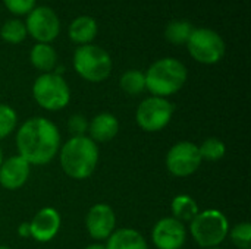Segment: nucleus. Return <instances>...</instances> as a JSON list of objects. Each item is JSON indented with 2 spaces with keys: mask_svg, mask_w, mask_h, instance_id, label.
I'll list each match as a JSON object with an SVG mask.
<instances>
[{
  "mask_svg": "<svg viewBox=\"0 0 251 249\" xmlns=\"http://www.w3.org/2000/svg\"><path fill=\"white\" fill-rule=\"evenodd\" d=\"M16 148L18 156L29 164H47L60 150V132L51 120L31 117L16 132Z\"/></svg>",
  "mask_w": 251,
  "mask_h": 249,
  "instance_id": "nucleus-1",
  "label": "nucleus"
},
{
  "mask_svg": "<svg viewBox=\"0 0 251 249\" xmlns=\"http://www.w3.org/2000/svg\"><path fill=\"white\" fill-rule=\"evenodd\" d=\"M60 166L63 172L75 179L84 181L90 178L99 163V147L87 135L69 138L59 150Z\"/></svg>",
  "mask_w": 251,
  "mask_h": 249,
  "instance_id": "nucleus-2",
  "label": "nucleus"
},
{
  "mask_svg": "<svg viewBox=\"0 0 251 249\" xmlns=\"http://www.w3.org/2000/svg\"><path fill=\"white\" fill-rule=\"evenodd\" d=\"M146 76V88L154 97L172 95L178 92L185 81H187V69L185 66L172 57H165L154 62L149 70L144 73Z\"/></svg>",
  "mask_w": 251,
  "mask_h": 249,
  "instance_id": "nucleus-3",
  "label": "nucleus"
},
{
  "mask_svg": "<svg viewBox=\"0 0 251 249\" xmlns=\"http://www.w3.org/2000/svg\"><path fill=\"white\" fill-rule=\"evenodd\" d=\"M190 232L201 248H216L226 239L229 222L219 210H204L190 222Z\"/></svg>",
  "mask_w": 251,
  "mask_h": 249,
  "instance_id": "nucleus-4",
  "label": "nucleus"
},
{
  "mask_svg": "<svg viewBox=\"0 0 251 249\" xmlns=\"http://www.w3.org/2000/svg\"><path fill=\"white\" fill-rule=\"evenodd\" d=\"M74 68L88 82H101L112 72V59L101 47L85 44L75 50Z\"/></svg>",
  "mask_w": 251,
  "mask_h": 249,
  "instance_id": "nucleus-5",
  "label": "nucleus"
},
{
  "mask_svg": "<svg viewBox=\"0 0 251 249\" xmlns=\"http://www.w3.org/2000/svg\"><path fill=\"white\" fill-rule=\"evenodd\" d=\"M34 100L49 112L62 110L69 104L71 90L66 81L59 73H43L40 75L32 85Z\"/></svg>",
  "mask_w": 251,
  "mask_h": 249,
  "instance_id": "nucleus-6",
  "label": "nucleus"
},
{
  "mask_svg": "<svg viewBox=\"0 0 251 249\" xmlns=\"http://www.w3.org/2000/svg\"><path fill=\"white\" fill-rule=\"evenodd\" d=\"M187 47L191 57L204 65L218 63L226 50L222 37L210 28H194L187 41Z\"/></svg>",
  "mask_w": 251,
  "mask_h": 249,
  "instance_id": "nucleus-7",
  "label": "nucleus"
},
{
  "mask_svg": "<svg viewBox=\"0 0 251 249\" xmlns=\"http://www.w3.org/2000/svg\"><path fill=\"white\" fill-rule=\"evenodd\" d=\"M174 114V104L163 97H149L143 100L135 112L137 125L146 132H159L165 129Z\"/></svg>",
  "mask_w": 251,
  "mask_h": 249,
  "instance_id": "nucleus-8",
  "label": "nucleus"
},
{
  "mask_svg": "<svg viewBox=\"0 0 251 249\" xmlns=\"http://www.w3.org/2000/svg\"><path fill=\"white\" fill-rule=\"evenodd\" d=\"M201 161L199 145L190 141L176 142L166 154V167L176 178H187L196 173Z\"/></svg>",
  "mask_w": 251,
  "mask_h": 249,
  "instance_id": "nucleus-9",
  "label": "nucleus"
},
{
  "mask_svg": "<svg viewBox=\"0 0 251 249\" xmlns=\"http://www.w3.org/2000/svg\"><path fill=\"white\" fill-rule=\"evenodd\" d=\"M25 26L26 32H29L32 38L44 44L53 41L60 31V22L57 15L47 6L34 7L28 13Z\"/></svg>",
  "mask_w": 251,
  "mask_h": 249,
  "instance_id": "nucleus-10",
  "label": "nucleus"
},
{
  "mask_svg": "<svg viewBox=\"0 0 251 249\" xmlns=\"http://www.w3.org/2000/svg\"><path fill=\"white\" fill-rule=\"evenodd\" d=\"M151 239L159 249H181L187 241V230L179 220L165 217L154 225Z\"/></svg>",
  "mask_w": 251,
  "mask_h": 249,
  "instance_id": "nucleus-11",
  "label": "nucleus"
},
{
  "mask_svg": "<svg viewBox=\"0 0 251 249\" xmlns=\"http://www.w3.org/2000/svg\"><path fill=\"white\" fill-rule=\"evenodd\" d=\"M87 232L93 239L103 241L107 239L116 226V217L113 208L107 204H96L90 208L85 217Z\"/></svg>",
  "mask_w": 251,
  "mask_h": 249,
  "instance_id": "nucleus-12",
  "label": "nucleus"
},
{
  "mask_svg": "<svg viewBox=\"0 0 251 249\" xmlns=\"http://www.w3.org/2000/svg\"><path fill=\"white\" fill-rule=\"evenodd\" d=\"M62 217L57 210L44 207L37 211L29 223V236L41 244L50 242L60 230Z\"/></svg>",
  "mask_w": 251,
  "mask_h": 249,
  "instance_id": "nucleus-13",
  "label": "nucleus"
},
{
  "mask_svg": "<svg viewBox=\"0 0 251 249\" xmlns=\"http://www.w3.org/2000/svg\"><path fill=\"white\" fill-rule=\"evenodd\" d=\"M31 173V164L21 156H12L3 160L0 166V185L4 189L16 191L22 188Z\"/></svg>",
  "mask_w": 251,
  "mask_h": 249,
  "instance_id": "nucleus-14",
  "label": "nucleus"
},
{
  "mask_svg": "<svg viewBox=\"0 0 251 249\" xmlns=\"http://www.w3.org/2000/svg\"><path fill=\"white\" fill-rule=\"evenodd\" d=\"M90 138L97 142H109L119 132V120L110 113H100L88 123Z\"/></svg>",
  "mask_w": 251,
  "mask_h": 249,
  "instance_id": "nucleus-15",
  "label": "nucleus"
},
{
  "mask_svg": "<svg viewBox=\"0 0 251 249\" xmlns=\"http://www.w3.org/2000/svg\"><path fill=\"white\" fill-rule=\"evenodd\" d=\"M107 249H149L144 236L134 229L115 230L107 238Z\"/></svg>",
  "mask_w": 251,
  "mask_h": 249,
  "instance_id": "nucleus-16",
  "label": "nucleus"
},
{
  "mask_svg": "<svg viewBox=\"0 0 251 249\" xmlns=\"http://www.w3.org/2000/svg\"><path fill=\"white\" fill-rule=\"evenodd\" d=\"M97 22L91 16H79L72 21L69 26V38L74 43L85 45L91 43L97 35Z\"/></svg>",
  "mask_w": 251,
  "mask_h": 249,
  "instance_id": "nucleus-17",
  "label": "nucleus"
},
{
  "mask_svg": "<svg viewBox=\"0 0 251 249\" xmlns=\"http://www.w3.org/2000/svg\"><path fill=\"white\" fill-rule=\"evenodd\" d=\"M29 59H31V63L35 69L43 70L46 73H50L56 68L57 54L50 44L38 43L32 47Z\"/></svg>",
  "mask_w": 251,
  "mask_h": 249,
  "instance_id": "nucleus-18",
  "label": "nucleus"
},
{
  "mask_svg": "<svg viewBox=\"0 0 251 249\" xmlns=\"http://www.w3.org/2000/svg\"><path fill=\"white\" fill-rule=\"evenodd\" d=\"M171 210H172L174 219L179 220L181 223L182 222H191L200 213L197 203L190 195H176L172 200Z\"/></svg>",
  "mask_w": 251,
  "mask_h": 249,
  "instance_id": "nucleus-19",
  "label": "nucleus"
},
{
  "mask_svg": "<svg viewBox=\"0 0 251 249\" xmlns=\"http://www.w3.org/2000/svg\"><path fill=\"white\" fill-rule=\"evenodd\" d=\"M194 31L193 25L187 21H174L171 22L166 29H165V37L169 43L179 45V44H187L191 32Z\"/></svg>",
  "mask_w": 251,
  "mask_h": 249,
  "instance_id": "nucleus-20",
  "label": "nucleus"
},
{
  "mask_svg": "<svg viewBox=\"0 0 251 249\" xmlns=\"http://www.w3.org/2000/svg\"><path fill=\"white\" fill-rule=\"evenodd\" d=\"M121 88L129 95H138L146 90V76L141 70H126L119 81Z\"/></svg>",
  "mask_w": 251,
  "mask_h": 249,
  "instance_id": "nucleus-21",
  "label": "nucleus"
},
{
  "mask_svg": "<svg viewBox=\"0 0 251 249\" xmlns=\"http://www.w3.org/2000/svg\"><path fill=\"white\" fill-rule=\"evenodd\" d=\"M26 26L19 19H9L0 29V35L4 41L10 44H19L26 37Z\"/></svg>",
  "mask_w": 251,
  "mask_h": 249,
  "instance_id": "nucleus-22",
  "label": "nucleus"
},
{
  "mask_svg": "<svg viewBox=\"0 0 251 249\" xmlns=\"http://www.w3.org/2000/svg\"><path fill=\"white\" fill-rule=\"evenodd\" d=\"M199 151H200L201 160L218 161L225 156L226 145L219 138H207L206 141H203L201 145H199Z\"/></svg>",
  "mask_w": 251,
  "mask_h": 249,
  "instance_id": "nucleus-23",
  "label": "nucleus"
},
{
  "mask_svg": "<svg viewBox=\"0 0 251 249\" xmlns=\"http://www.w3.org/2000/svg\"><path fill=\"white\" fill-rule=\"evenodd\" d=\"M18 123V114L16 112L7 106V104H0V139L9 136Z\"/></svg>",
  "mask_w": 251,
  "mask_h": 249,
  "instance_id": "nucleus-24",
  "label": "nucleus"
},
{
  "mask_svg": "<svg viewBox=\"0 0 251 249\" xmlns=\"http://www.w3.org/2000/svg\"><path fill=\"white\" fill-rule=\"evenodd\" d=\"M229 238L238 249H251V225L249 222L237 225L229 232Z\"/></svg>",
  "mask_w": 251,
  "mask_h": 249,
  "instance_id": "nucleus-25",
  "label": "nucleus"
},
{
  "mask_svg": "<svg viewBox=\"0 0 251 249\" xmlns=\"http://www.w3.org/2000/svg\"><path fill=\"white\" fill-rule=\"evenodd\" d=\"M68 129L72 136H84L85 132L88 131V122L82 114H74L69 117Z\"/></svg>",
  "mask_w": 251,
  "mask_h": 249,
  "instance_id": "nucleus-26",
  "label": "nucleus"
},
{
  "mask_svg": "<svg viewBox=\"0 0 251 249\" xmlns=\"http://www.w3.org/2000/svg\"><path fill=\"white\" fill-rule=\"evenodd\" d=\"M6 7L15 15H26L34 9L35 0H3Z\"/></svg>",
  "mask_w": 251,
  "mask_h": 249,
  "instance_id": "nucleus-27",
  "label": "nucleus"
},
{
  "mask_svg": "<svg viewBox=\"0 0 251 249\" xmlns=\"http://www.w3.org/2000/svg\"><path fill=\"white\" fill-rule=\"evenodd\" d=\"M18 233L22 236V238H28L29 236V223H22L18 229Z\"/></svg>",
  "mask_w": 251,
  "mask_h": 249,
  "instance_id": "nucleus-28",
  "label": "nucleus"
},
{
  "mask_svg": "<svg viewBox=\"0 0 251 249\" xmlns=\"http://www.w3.org/2000/svg\"><path fill=\"white\" fill-rule=\"evenodd\" d=\"M84 249H107L104 245H100V244H93V245H88L87 248Z\"/></svg>",
  "mask_w": 251,
  "mask_h": 249,
  "instance_id": "nucleus-29",
  "label": "nucleus"
},
{
  "mask_svg": "<svg viewBox=\"0 0 251 249\" xmlns=\"http://www.w3.org/2000/svg\"><path fill=\"white\" fill-rule=\"evenodd\" d=\"M1 163H3V153H1V148H0V166H1Z\"/></svg>",
  "mask_w": 251,
  "mask_h": 249,
  "instance_id": "nucleus-30",
  "label": "nucleus"
},
{
  "mask_svg": "<svg viewBox=\"0 0 251 249\" xmlns=\"http://www.w3.org/2000/svg\"><path fill=\"white\" fill-rule=\"evenodd\" d=\"M0 249H12V248H9V247H4V245H0Z\"/></svg>",
  "mask_w": 251,
  "mask_h": 249,
  "instance_id": "nucleus-31",
  "label": "nucleus"
},
{
  "mask_svg": "<svg viewBox=\"0 0 251 249\" xmlns=\"http://www.w3.org/2000/svg\"><path fill=\"white\" fill-rule=\"evenodd\" d=\"M206 249H221V248H218V247H216V248H206Z\"/></svg>",
  "mask_w": 251,
  "mask_h": 249,
  "instance_id": "nucleus-32",
  "label": "nucleus"
}]
</instances>
